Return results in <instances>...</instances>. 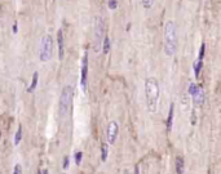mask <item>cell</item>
I'll use <instances>...</instances> for the list:
<instances>
[{"mask_svg": "<svg viewBox=\"0 0 221 174\" xmlns=\"http://www.w3.org/2000/svg\"><path fill=\"white\" fill-rule=\"evenodd\" d=\"M13 174H22V166H21V164H16L14 165Z\"/></svg>", "mask_w": 221, "mask_h": 174, "instance_id": "obj_23", "label": "cell"}, {"mask_svg": "<svg viewBox=\"0 0 221 174\" xmlns=\"http://www.w3.org/2000/svg\"><path fill=\"white\" fill-rule=\"evenodd\" d=\"M88 81V52L84 53V57L81 59V70H80V86L83 92H87Z\"/></svg>", "mask_w": 221, "mask_h": 174, "instance_id": "obj_6", "label": "cell"}, {"mask_svg": "<svg viewBox=\"0 0 221 174\" xmlns=\"http://www.w3.org/2000/svg\"><path fill=\"white\" fill-rule=\"evenodd\" d=\"M145 98H146V107L149 112H156L160 98V88L155 78H148L145 80Z\"/></svg>", "mask_w": 221, "mask_h": 174, "instance_id": "obj_1", "label": "cell"}, {"mask_svg": "<svg viewBox=\"0 0 221 174\" xmlns=\"http://www.w3.org/2000/svg\"><path fill=\"white\" fill-rule=\"evenodd\" d=\"M124 174H128V172H127V170H124Z\"/></svg>", "mask_w": 221, "mask_h": 174, "instance_id": "obj_28", "label": "cell"}, {"mask_svg": "<svg viewBox=\"0 0 221 174\" xmlns=\"http://www.w3.org/2000/svg\"><path fill=\"white\" fill-rule=\"evenodd\" d=\"M118 133H119V125L116 121H110L107 124V129H106V138H107V143L109 145H114L118 138Z\"/></svg>", "mask_w": 221, "mask_h": 174, "instance_id": "obj_7", "label": "cell"}, {"mask_svg": "<svg viewBox=\"0 0 221 174\" xmlns=\"http://www.w3.org/2000/svg\"><path fill=\"white\" fill-rule=\"evenodd\" d=\"M37 81H39V74H37V71H35L34 75H33V80H31V84H30V86L27 88V92H29V93H31L33 90H35L36 85H37Z\"/></svg>", "mask_w": 221, "mask_h": 174, "instance_id": "obj_11", "label": "cell"}, {"mask_svg": "<svg viewBox=\"0 0 221 174\" xmlns=\"http://www.w3.org/2000/svg\"><path fill=\"white\" fill-rule=\"evenodd\" d=\"M193 98V103H194V107H198V106H202L203 104V102H204V92H203V89H200L197 94H195L194 97H191Z\"/></svg>", "mask_w": 221, "mask_h": 174, "instance_id": "obj_9", "label": "cell"}, {"mask_svg": "<svg viewBox=\"0 0 221 174\" xmlns=\"http://www.w3.org/2000/svg\"><path fill=\"white\" fill-rule=\"evenodd\" d=\"M199 90H200V86L197 85L195 83H191L190 85H189V88H187V93H189V94H190L191 97H194Z\"/></svg>", "mask_w": 221, "mask_h": 174, "instance_id": "obj_16", "label": "cell"}, {"mask_svg": "<svg viewBox=\"0 0 221 174\" xmlns=\"http://www.w3.org/2000/svg\"><path fill=\"white\" fill-rule=\"evenodd\" d=\"M105 36V20L101 16H96L93 25V49L96 53H98L102 48Z\"/></svg>", "mask_w": 221, "mask_h": 174, "instance_id": "obj_4", "label": "cell"}, {"mask_svg": "<svg viewBox=\"0 0 221 174\" xmlns=\"http://www.w3.org/2000/svg\"><path fill=\"white\" fill-rule=\"evenodd\" d=\"M0 137H2V133H0Z\"/></svg>", "mask_w": 221, "mask_h": 174, "instance_id": "obj_29", "label": "cell"}, {"mask_svg": "<svg viewBox=\"0 0 221 174\" xmlns=\"http://www.w3.org/2000/svg\"><path fill=\"white\" fill-rule=\"evenodd\" d=\"M57 45H58V59L62 61L65 55V36L62 28L57 31Z\"/></svg>", "mask_w": 221, "mask_h": 174, "instance_id": "obj_8", "label": "cell"}, {"mask_svg": "<svg viewBox=\"0 0 221 174\" xmlns=\"http://www.w3.org/2000/svg\"><path fill=\"white\" fill-rule=\"evenodd\" d=\"M141 4L145 9H151L154 5V0H141Z\"/></svg>", "mask_w": 221, "mask_h": 174, "instance_id": "obj_18", "label": "cell"}, {"mask_svg": "<svg viewBox=\"0 0 221 174\" xmlns=\"http://www.w3.org/2000/svg\"><path fill=\"white\" fill-rule=\"evenodd\" d=\"M203 67V59H197L194 62V75L195 78H199V74H200V70Z\"/></svg>", "mask_w": 221, "mask_h": 174, "instance_id": "obj_14", "label": "cell"}, {"mask_svg": "<svg viewBox=\"0 0 221 174\" xmlns=\"http://www.w3.org/2000/svg\"><path fill=\"white\" fill-rule=\"evenodd\" d=\"M179 48V35L177 27L173 21H167L164 25V53L167 55H173Z\"/></svg>", "mask_w": 221, "mask_h": 174, "instance_id": "obj_2", "label": "cell"}, {"mask_svg": "<svg viewBox=\"0 0 221 174\" xmlns=\"http://www.w3.org/2000/svg\"><path fill=\"white\" fill-rule=\"evenodd\" d=\"M21 139H22V125L18 127L17 132H16V134H14V146H18V145H20Z\"/></svg>", "mask_w": 221, "mask_h": 174, "instance_id": "obj_17", "label": "cell"}, {"mask_svg": "<svg viewBox=\"0 0 221 174\" xmlns=\"http://www.w3.org/2000/svg\"><path fill=\"white\" fill-rule=\"evenodd\" d=\"M53 55V38L52 35L45 34L40 40L39 59L41 62H48Z\"/></svg>", "mask_w": 221, "mask_h": 174, "instance_id": "obj_5", "label": "cell"}, {"mask_svg": "<svg viewBox=\"0 0 221 174\" xmlns=\"http://www.w3.org/2000/svg\"><path fill=\"white\" fill-rule=\"evenodd\" d=\"M69 165H70V157H69V156H65V159H64V165H62V166H64L65 169H67Z\"/></svg>", "mask_w": 221, "mask_h": 174, "instance_id": "obj_24", "label": "cell"}, {"mask_svg": "<svg viewBox=\"0 0 221 174\" xmlns=\"http://www.w3.org/2000/svg\"><path fill=\"white\" fill-rule=\"evenodd\" d=\"M107 7L110 10H115L118 8V0H107Z\"/></svg>", "mask_w": 221, "mask_h": 174, "instance_id": "obj_19", "label": "cell"}, {"mask_svg": "<svg viewBox=\"0 0 221 174\" xmlns=\"http://www.w3.org/2000/svg\"><path fill=\"white\" fill-rule=\"evenodd\" d=\"M40 174H49V173H48V170H47V169H43V170L40 172Z\"/></svg>", "mask_w": 221, "mask_h": 174, "instance_id": "obj_27", "label": "cell"}, {"mask_svg": "<svg viewBox=\"0 0 221 174\" xmlns=\"http://www.w3.org/2000/svg\"><path fill=\"white\" fill-rule=\"evenodd\" d=\"M173 116H175V103H171V106H169L168 117H167V130H168V132H171V130H172Z\"/></svg>", "mask_w": 221, "mask_h": 174, "instance_id": "obj_10", "label": "cell"}, {"mask_svg": "<svg viewBox=\"0 0 221 174\" xmlns=\"http://www.w3.org/2000/svg\"><path fill=\"white\" fill-rule=\"evenodd\" d=\"M74 101V89L70 85H66L62 88V92L58 99V114L61 117H66L73 107Z\"/></svg>", "mask_w": 221, "mask_h": 174, "instance_id": "obj_3", "label": "cell"}, {"mask_svg": "<svg viewBox=\"0 0 221 174\" xmlns=\"http://www.w3.org/2000/svg\"><path fill=\"white\" fill-rule=\"evenodd\" d=\"M12 30H13V34H14V35L18 32V23H17V21L13 23V27H12Z\"/></svg>", "mask_w": 221, "mask_h": 174, "instance_id": "obj_25", "label": "cell"}, {"mask_svg": "<svg viewBox=\"0 0 221 174\" xmlns=\"http://www.w3.org/2000/svg\"><path fill=\"white\" fill-rule=\"evenodd\" d=\"M75 164L77 165H80V163H81V159H83V152L81 151H78V152H75Z\"/></svg>", "mask_w": 221, "mask_h": 174, "instance_id": "obj_20", "label": "cell"}, {"mask_svg": "<svg viewBox=\"0 0 221 174\" xmlns=\"http://www.w3.org/2000/svg\"><path fill=\"white\" fill-rule=\"evenodd\" d=\"M176 173L184 174V159L180 156L176 157Z\"/></svg>", "mask_w": 221, "mask_h": 174, "instance_id": "obj_13", "label": "cell"}, {"mask_svg": "<svg viewBox=\"0 0 221 174\" xmlns=\"http://www.w3.org/2000/svg\"><path fill=\"white\" fill-rule=\"evenodd\" d=\"M190 123H191V125H195V124H197V107H194L193 111H191Z\"/></svg>", "mask_w": 221, "mask_h": 174, "instance_id": "obj_21", "label": "cell"}, {"mask_svg": "<svg viewBox=\"0 0 221 174\" xmlns=\"http://www.w3.org/2000/svg\"><path fill=\"white\" fill-rule=\"evenodd\" d=\"M135 174H140V168H138V165L135 166Z\"/></svg>", "mask_w": 221, "mask_h": 174, "instance_id": "obj_26", "label": "cell"}, {"mask_svg": "<svg viewBox=\"0 0 221 174\" xmlns=\"http://www.w3.org/2000/svg\"><path fill=\"white\" fill-rule=\"evenodd\" d=\"M110 48H111V41L109 39V36H105V39L102 41V48H101V51H102L104 54H107L110 52Z\"/></svg>", "mask_w": 221, "mask_h": 174, "instance_id": "obj_12", "label": "cell"}, {"mask_svg": "<svg viewBox=\"0 0 221 174\" xmlns=\"http://www.w3.org/2000/svg\"><path fill=\"white\" fill-rule=\"evenodd\" d=\"M204 53H206V44L202 43V45L199 48V55H198V59H203L204 58Z\"/></svg>", "mask_w": 221, "mask_h": 174, "instance_id": "obj_22", "label": "cell"}, {"mask_svg": "<svg viewBox=\"0 0 221 174\" xmlns=\"http://www.w3.org/2000/svg\"><path fill=\"white\" fill-rule=\"evenodd\" d=\"M107 153H109V145L102 143V146H101V161L105 163L107 160Z\"/></svg>", "mask_w": 221, "mask_h": 174, "instance_id": "obj_15", "label": "cell"}]
</instances>
